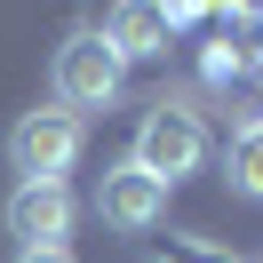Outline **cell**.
Instances as JSON below:
<instances>
[{"mask_svg":"<svg viewBox=\"0 0 263 263\" xmlns=\"http://www.w3.org/2000/svg\"><path fill=\"white\" fill-rule=\"evenodd\" d=\"M199 72H208V80H231V72H239V48H231V40H215V48L199 56Z\"/></svg>","mask_w":263,"mask_h":263,"instance_id":"8","label":"cell"},{"mask_svg":"<svg viewBox=\"0 0 263 263\" xmlns=\"http://www.w3.org/2000/svg\"><path fill=\"white\" fill-rule=\"evenodd\" d=\"M136 167H144L152 183H167L176 192L183 176H199V160H208V128H199V112H183V104H160V112H144V128H136Z\"/></svg>","mask_w":263,"mask_h":263,"instance_id":"2","label":"cell"},{"mask_svg":"<svg viewBox=\"0 0 263 263\" xmlns=\"http://www.w3.org/2000/svg\"><path fill=\"white\" fill-rule=\"evenodd\" d=\"M96 215L112 231H152L167 215V183H152L136 160H120V167H104V183H96Z\"/></svg>","mask_w":263,"mask_h":263,"instance_id":"5","label":"cell"},{"mask_svg":"<svg viewBox=\"0 0 263 263\" xmlns=\"http://www.w3.org/2000/svg\"><path fill=\"white\" fill-rule=\"evenodd\" d=\"M223 176H231V192L263 199V120L231 128V144H223Z\"/></svg>","mask_w":263,"mask_h":263,"instance_id":"7","label":"cell"},{"mask_svg":"<svg viewBox=\"0 0 263 263\" xmlns=\"http://www.w3.org/2000/svg\"><path fill=\"white\" fill-rule=\"evenodd\" d=\"M8 239H24V247H64V231H72V183H16L8 192Z\"/></svg>","mask_w":263,"mask_h":263,"instance_id":"4","label":"cell"},{"mask_svg":"<svg viewBox=\"0 0 263 263\" xmlns=\"http://www.w3.org/2000/svg\"><path fill=\"white\" fill-rule=\"evenodd\" d=\"M88 128L64 112V104H40V112H24L16 128H8V160H16L24 183H64V167L80 160Z\"/></svg>","mask_w":263,"mask_h":263,"instance_id":"3","label":"cell"},{"mask_svg":"<svg viewBox=\"0 0 263 263\" xmlns=\"http://www.w3.org/2000/svg\"><path fill=\"white\" fill-rule=\"evenodd\" d=\"M16 263H72V247H16Z\"/></svg>","mask_w":263,"mask_h":263,"instance_id":"9","label":"cell"},{"mask_svg":"<svg viewBox=\"0 0 263 263\" xmlns=\"http://www.w3.org/2000/svg\"><path fill=\"white\" fill-rule=\"evenodd\" d=\"M104 40L120 48V64H144V56H167V16L160 8H144V0H128V8H112V16L96 24Z\"/></svg>","mask_w":263,"mask_h":263,"instance_id":"6","label":"cell"},{"mask_svg":"<svg viewBox=\"0 0 263 263\" xmlns=\"http://www.w3.org/2000/svg\"><path fill=\"white\" fill-rule=\"evenodd\" d=\"M48 80H56V104L80 120V112H112V104H120V88H128V64H120V48L96 32V24H88V32H72L64 48H56Z\"/></svg>","mask_w":263,"mask_h":263,"instance_id":"1","label":"cell"}]
</instances>
